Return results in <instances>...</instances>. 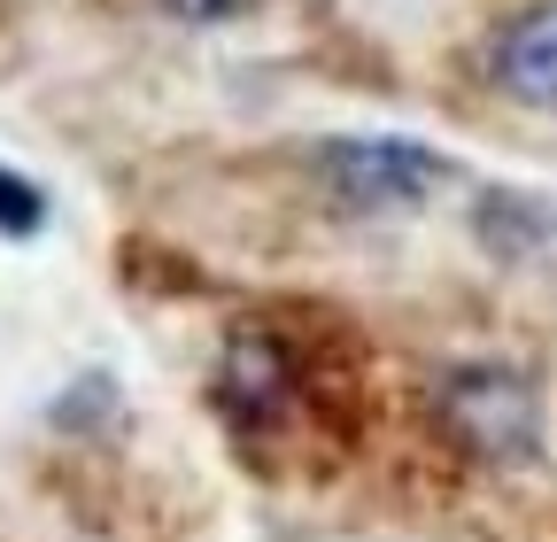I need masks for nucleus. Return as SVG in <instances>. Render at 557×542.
<instances>
[{
	"label": "nucleus",
	"instance_id": "nucleus-1",
	"mask_svg": "<svg viewBox=\"0 0 557 542\" xmlns=\"http://www.w3.org/2000/svg\"><path fill=\"white\" fill-rule=\"evenodd\" d=\"M434 419L480 465L542 457V387L519 365H449L434 380Z\"/></svg>",
	"mask_w": 557,
	"mask_h": 542
},
{
	"label": "nucleus",
	"instance_id": "nucleus-2",
	"mask_svg": "<svg viewBox=\"0 0 557 542\" xmlns=\"http://www.w3.org/2000/svg\"><path fill=\"white\" fill-rule=\"evenodd\" d=\"M318 178L348 218H403L434 186H449L457 171H449V156L418 148V140H325Z\"/></svg>",
	"mask_w": 557,
	"mask_h": 542
},
{
	"label": "nucleus",
	"instance_id": "nucleus-3",
	"mask_svg": "<svg viewBox=\"0 0 557 542\" xmlns=\"http://www.w3.org/2000/svg\"><path fill=\"white\" fill-rule=\"evenodd\" d=\"M295 349L278 342L271 325H240L225 357H218V403H225V419L240 434H271L278 419L295 411Z\"/></svg>",
	"mask_w": 557,
	"mask_h": 542
},
{
	"label": "nucleus",
	"instance_id": "nucleus-4",
	"mask_svg": "<svg viewBox=\"0 0 557 542\" xmlns=\"http://www.w3.org/2000/svg\"><path fill=\"white\" fill-rule=\"evenodd\" d=\"M487 78H496L511 101H527V109H557V0H534V9H519L496 32Z\"/></svg>",
	"mask_w": 557,
	"mask_h": 542
},
{
	"label": "nucleus",
	"instance_id": "nucleus-5",
	"mask_svg": "<svg viewBox=\"0 0 557 542\" xmlns=\"http://www.w3.org/2000/svg\"><path fill=\"white\" fill-rule=\"evenodd\" d=\"M480 241L496 248V256H534L542 241H557V210L549 201H534V194H511V186H496V194H480Z\"/></svg>",
	"mask_w": 557,
	"mask_h": 542
},
{
	"label": "nucleus",
	"instance_id": "nucleus-6",
	"mask_svg": "<svg viewBox=\"0 0 557 542\" xmlns=\"http://www.w3.org/2000/svg\"><path fill=\"white\" fill-rule=\"evenodd\" d=\"M39 225H47V194H39V178H24V171L0 163V233H9V241H32Z\"/></svg>",
	"mask_w": 557,
	"mask_h": 542
},
{
	"label": "nucleus",
	"instance_id": "nucleus-7",
	"mask_svg": "<svg viewBox=\"0 0 557 542\" xmlns=\"http://www.w3.org/2000/svg\"><path fill=\"white\" fill-rule=\"evenodd\" d=\"M163 9H171L178 24H240L256 0H163Z\"/></svg>",
	"mask_w": 557,
	"mask_h": 542
}]
</instances>
